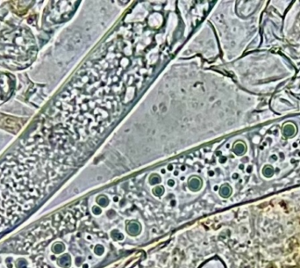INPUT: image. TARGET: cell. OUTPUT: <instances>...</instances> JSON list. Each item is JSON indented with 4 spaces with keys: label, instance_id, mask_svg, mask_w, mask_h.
<instances>
[{
    "label": "cell",
    "instance_id": "1",
    "mask_svg": "<svg viewBox=\"0 0 300 268\" xmlns=\"http://www.w3.org/2000/svg\"><path fill=\"white\" fill-rule=\"evenodd\" d=\"M126 232L132 236H138L141 231V226L137 221H131L126 224Z\"/></svg>",
    "mask_w": 300,
    "mask_h": 268
},
{
    "label": "cell",
    "instance_id": "2",
    "mask_svg": "<svg viewBox=\"0 0 300 268\" xmlns=\"http://www.w3.org/2000/svg\"><path fill=\"white\" fill-rule=\"evenodd\" d=\"M57 264L62 268H69V267H70V265H71V257H70L69 254L66 253V254L62 255L58 258Z\"/></svg>",
    "mask_w": 300,
    "mask_h": 268
},
{
    "label": "cell",
    "instance_id": "3",
    "mask_svg": "<svg viewBox=\"0 0 300 268\" xmlns=\"http://www.w3.org/2000/svg\"><path fill=\"white\" fill-rule=\"evenodd\" d=\"M65 249H66L65 244L62 242H60V241H56V242L53 243L51 244V246H50V250L54 254H56V255L62 254L65 250Z\"/></svg>",
    "mask_w": 300,
    "mask_h": 268
},
{
    "label": "cell",
    "instance_id": "4",
    "mask_svg": "<svg viewBox=\"0 0 300 268\" xmlns=\"http://www.w3.org/2000/svg\"><path fill=\"white\" fill-rule=\"evenodd\" d=\"M189 187L191 190L192 191H198L201 188L202 186V181L198 177H192L190 179L189 182H188Z\"/></svg>",
    "mask_w": 300,
    "mask_h": 268
},
{
    "label": "cell",
    "instance_id": "5",
    "mask_svg": "<svg viewBox=\"0 0 300 268\" xmlns=\"http://www.w3.org/2000/svg\"><path fill=\"white\" fill-rule=\"evenodd\" d=\"M219 193L222 197H228L231 193V188L229 186L227 185H224L221 186L220 188V191H219Z\"/></svg>",
    "mask_w": 300,
    "mask_h": 268
},
{
    "label": "cell",
    "instance_id": "6",
    "mask_svg": "<svg viewBox=\"0 0 300 268\" xmlns=\"http://www.w3.org/2000/svg\"><path fill=\"white\" fill-rule=\"evenodd\" d=\"M97 204H98L99 206H101V207H103V208H105V207H107L108 204H109V200H108L105 196L101 195V196H98V197L97 198Z\"/></svg>",
    "mask_w": 300,
    "mask_h": 268
},
{
    "label": "cell",
    "instance_id": "7",
    "mask_svg": "<svg viewBox=\"0 0 300 268\" xmlns=\"http://www.w3.org/2000/svg\"><path fill=\"white\" fill-rule=\"evenodd\" d=\"M283 132L285 134V136H292L294 132H295V128L292 125H287L285 126L284 129H283Z\"/></svg>",
    "mask_w": 300,
    "mask_h": 268
},
{
    "label": "cell",
    "instance_id": "8",
    "mask_svg": "<svg viewBox=\"0 0 300 268\" xmlns=\"http://www.w3.org/2000/svg\"><path fill=\"white\" fill-rule=\"evenodd\" d=\"M111 237H112L114 240H122V239L124 238L123 234H121L118 230H116V229L113 230V231H111Z\"/></svg>",
    "mask_w": 300,
    "mask_h": 268
},
{
    "label": "cell",
    "instance_id": "9",
    "mask_svg": "<svg viewBox=\"0 0 300 268\" xmlns=\"http://www.w3.org/2000/svg\"><path fill=\"white\" fill-rule=\"evenodd\" d=\"M104 246L101 245V244H97V245H96L95 248H94V252H95L97 255H98V256L102 255V254L104 253Z\"/></svg>",
    "mask_w": 300,
    "mask_h": 268
},
{
    "label": "cell",
    "instance_id": "10",
    "mask_svg": "<svg viewBox=\"0 0 300 268\" xmlns=\"http://www.w3.org/2000/svg\"><path fill=\"white\" fill-rule=\"evenodd\" d=\"M149 182H150V184H152V185L157 184V183L161 182V178L158 175H152L151 177H150V179H149Z\"/></svg>",
    "mask_w": 300,
    "mask_h": 268
},
{
    "label": "cell",
    "instance_id": "11",
    "mask_svg": "<svg viewBox=\"0 0 300 268\" xmlns=\"http://www.w3.org/2000/svg\"><path fill=\"white\" fill-rule=\"evenodd\" d=\"M164 192V189L163 188V186H157L156 188H154L153 193L156 195V196H161Z\"/></svg>",
    "mask_w": 300,
    "mask_h": 268
},
{
    "label": "cell",
    "instance_id": "12",
    "mask_svg": "<svg viewBox=\"0 0 300 268\" xmlns=\"http://www.w3.org/2000/svg\"><path fill=\"white\" fill-rule=\"evenodd\" d=\"M236 146H237V147H239V149L235 148V150H234V151H235V152H236L237 154H241V153L244 151V149H245V148H244V146H243L242 144H240H240H237Z\"/></svg>",
    "mask_w": 300,
    "mask_h": 268
},
{
    "label": "cell",
    "instance_id": "13",
    "mask_svg": "<svg viewBox=\"0 0 300 268\" xmlns=\"http://www.w3.org/2000/svg\"><path fill=\"white\" fill-rule=\"evenodd\" d=\"M92 213L94 214V215H100L101 213H102V210H101V208H99L98 207H93L92 208Z\"/></svg>",
    "mask_w": 300,
    "mask_h": 268
}]
</instances>
